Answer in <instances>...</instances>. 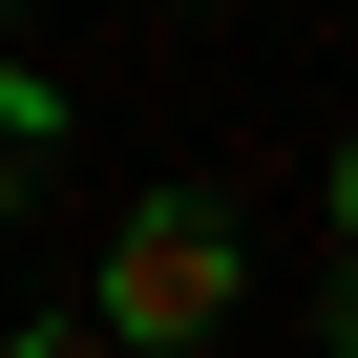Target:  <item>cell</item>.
Here are the masks:
<instances>
[{
    "label": "cell",
    "instance_id": "cell-1",
    "mask_svg": "<svg viewBox=\"0 0 358 358\" xmlns=\"http://www.w3.org/2000/svg\"><path fill=\"white\" fill-rule=\"evenodd\" d=\"M211 316H232V211H211V190H148V211L106 232V316H85V337H106V358H190Z\"/></svg>",
    "mask_w": 358,
    "mask_h": 358
},
{
    "label": "cell",
    "instance_id": "cell-2",
    "mask_svg": "<svg viewBox=\"0 0 358 358\" xmlns=\"http://www.w3.org/2000/svg\"><path fill=\"white\" fill-rule=\"evenodd\" d=\"M22 169H43V85H0V190H22Z\"/></svg>",
    "mask_w": 358,
    "mask_h": 358
},
{
    "label": "cell",
    "instance_id": "cell-3",
    "mask_svg": "<svg viewBox=\"0 0 358 358\" xmlns=\"http://www.w3.org/2000/svg\"><path fill=\"white\" fill-rule=\"evenodd\" d=\"M0 358H106V337H85V316H43V337H0Z\"/></svg>",
    "mask_w": 358,
    "mask_h": 358
},
{
    "label": "cell",
    "instance_id": "cell-4",
    "mask_svg": "<svg viewBox=\"0 0 358 358\" xmlns=\"http://www.w3.org/2000/svg\"><path fill=\"white\" fill-rule=\"evenodd\" d=\"M337 232H358V127H337ZM337 274H358V253H337Z\"/></svg>",
    "mask_w": 358,
    "mask_h": 358
},
{
    "label": "cell",
    "instance_id": "cell-5",
    "mask_svg": "<svg viewBox=\"0 0 358 358\" xmlns=\"http://www.w3.org/2000/svg\"><path fill=\"white\" fill-rule=\"evenodd\" d=\"M0 22H22V0H0Z\"/></svg>",
    "mask_w": 358,
    "mask_h": 358
}]
</instances>
